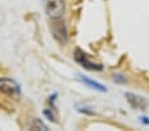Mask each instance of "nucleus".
Returning <instances> with one entry per match:
<instances>
[{"mask_svg":"<svg viewBox=\"0 0 149 131\" xmlns=\"http://www.w3.org/2000/svg\"><path fill=\"white\" fill-rule=\"evenodd\" d=\"M45 11L53 19H61L65 12V0H45Z\"/></svg>","mask_w":149,"mask_h":131,"instance_id":"f257e3e1","label":"nucleus"},{"mask_svg":"<svg viewBox=\"0 0 149 131\" xmlns=\"http://www.w3.org/2000/svg\"><path fill=\"white\" fill-rule=\"evenodd\" d=\"M0 91L4 93L8 97H12L15 99L20 97V86L9 78H1L0 80Z\"/></svg>","mask_w":149,"mask_h":131,"instance_id":"f03ea898","label":"nucleus"},{"mask_svg":"<svg viewBox=\"0 0 149 131\" xmlns=\"http://www.w3.org/2000/svg\"><path fill=\"white\" fill-rule=\"evenodd\" d=\"M52 33H53L54 39L58 41L59 44H66L68 43V32H66V27L61 19H53L52 23Z\"/></svg>","mask_w":149,"mask_h":131,"instance_id":"7ed1b4c3","label":"nucleus"},{"mask_svg":"<svg viewBox=\"0 0 149 131\" xmlns=\"http://www.w3.org/2000/svg\"><path fill=\"white\" fill-rule=\"evenodd\" d=\"M74 58H75L77 62L81 64L83 68L88 69V70H102V69H103V66H102L100 64H95L88 60L87 54L84 53V52H82L81 49H75V52H74Z\"/></svg>","mask_w":149,"mask_h":131,"instance_id":"20e7f679","label":"nucleus"},{"mask_svg":"<svg viewBox=\"0 0 149 131\" xmlns=\"http://www.w3.org/2000/svg\"><path fill=\"white\" fill-rule=\"evenodd\" d=\"M127 99H128V102H130L135 109H144L146 105L145 101H144L143 98L137 97V95L132 94V93H128V94H127Z\"/></svg>","mask_w":149,"mask_h":131,"instance_id":"39448f33","label":"nucleus"},{"mask_svg":"<svg viewBox=\"0 0 149 131\" xmlns=\"http://www.w3.org/2000/svg\"><path fill=\"white\" fill-rule=\"evenodd\" d=\"M81 81L83 83H86V85L91 86L93 89H95V90H99V91H106V88H103V86L100 85V83L98 82H94V81L88 80V78H84V77H81Z\"/></svg>","mask_w":149,"mask_h":131,"instance_id":"423d86ee","label":"nucleus"}]
</instances>
